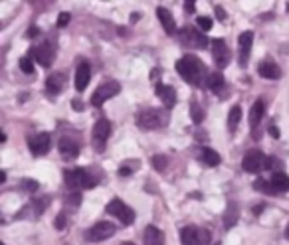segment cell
<instances>
[{"mask_svg": "<svg viewBox=\"0 0 289 245\" xmlns=\"http://www.w3.org/2000/svg\"><path fill=\"white\" fill-rule=\"evenodd\" d=\"M176 71L182 75L184 81H188L190 85H196V87L204 83L202 79H206V67H204V64L196 56H184V58H180L178 64H176Z\"/></svg>", "mask_w": 289, "mask_h": 245, "instance_id": "1", "label": "cell"}, {"mask_svg": "<svg viewBox=\"0 0 289 245\" xmlns=\"http://www.w3.org/2000/svg\"><path fill=\"white\" fill-rule=\"evenodd\" d=\"M169 123V113L159 109H144L137 115V127L141 131H155Z\"/></svg>", "mask_w": 289, "mask_h": 245, "instance_id": "2", "label": "cell"}, {"mask_svg": "<svg viewBox=\"0 0 289 245\" xmlns=\"http://www.w3.org/2000/svg\"><path fill=\"white\" fill-rule=\"evenodd\" d=\"M64 180H66V186L73 190V192H79L83 188H91L95 186V178L85 170V168H73V170H68L64 174Z\"/></svg>", "mask_w": 289, "mask_h": 245, "instance_id": "3", "label": "cell"}, {"mask_svg": "<svg viewBox=\"0 0 289 245\" xmlns=\"http://www.w3.org/2000/svg\"><path fill=\"white\" fill-rule=\"evenodd\" d=\"M180 241L182 245H208L210 231L202 229L198 225H186L180 229Z\"/></svg>", "mask_w": 289, "mask_h": 245, "instance_id": "4", "label": "cell"}, {"mask_svg": "<svg viewBox=\"0 0 289 245\" xmlns=\"http://www.w3.org/2000/svg\"><path fill=\"white\" fill-rule=\"evenodd\" d=\"M105 212L111 214V216H115L123 225H131V223L135 222V212H133L123 200H119V198L109 202V204L105 206Z\"/></svg>", "mask_w": 289, "mask_h": 245, "instance_id": "5", "label": "cell"}, {"mask_svg": "<svg viewBox=\"0 0 289 245\" xmlns=\"http://www.w3.org/2000/svg\"><path fill=\"white\" fill-rule=\"evenodd\" d=\"M180 44L184 45V47L206 50V45H208V38H206L200 30H196V28H192V26H186V28H182V32H180Z\"/></svg>", "mask_w": 289, "mask_h": 245, "instance_id": "6", "label": "cell"}, {"mask_svg": "<svg viewBox=\"0 0 289 245\" xmlns=\"http://www.w3.org/2000/svg\"><path fill=\"white\" fill-rule=\"evenodd\" d=\"M242 166H244L246 172H252V174L262 172V170L267 168V156L264 153H260V151H250L242 158Z\"/></svg>", "mask_w": 289, "mask_h": 245, "instance_id": "7", "label": "cell"}, {"mask_svg": "<svg viewBox=\"0 0 289 245\" xmlns=\"http://www.w3.org/2000/svg\"><path fill=\"white\" fill-rule=\"evenodd\" d=\"M119 91H121V85L117 81H105L103 85L97 87L95 93H93V97H91L93 107H101L105 101H109L111 97H115Z\"/></svg>", "mask_w": 289, "mask_h": 245, "instance_id": "8", "label": "cell"}, {"mask_svg": "<svg viewBox=\"0 0 289 245\" xmlns=\"http://www.w3.org/2000/svg\"><path fill=\"white\" fill-rule=\"evenodd\" d=\"M111 134V123L107 119H99L93 127V149L97 153H103L105 151V142Z\"/></svg>", "mask_w": 289, "mask_h": 245, "instance_id": "9", "label": "cell"}, {"mask_svg": "<svg viewBox=\"0 0 289 245\" xmlns=\"http://www.w3.org/2000/svg\"><path fill=\"white\" fill-rule=\"evenodd\" d=\"M115 231H117V227L111 222H97L95 225L89 227L87 239H89V241H105L107 237L115 235Z\"/></svg>", "mask_w": 289, "mask_h": 245, "instance_id": "10", "label": "cell"}, {"mask_svg": "<svg viewBox=\"0 0 289 245\" xmlns=\"http://www.w3.org/2000/svg\"><path fill=\"white\" fill-rule=\"evenodd\" d=\"M210 44H212V58H214V64H216L218 67H226L230 64V60H232V54H230L226 42L220 40V38H216V40H212Z\"/></svg>", "mask_w": 289, "mask_h": 245, "instance_id": "11", "label": "cell"}, {"mask_svg": "<svg viewBox=\"0 0 289 245\" xmlns=\"http://www.w3.org/2000/svg\"><path fill=\"white\" fill-rule=\"evenodd\" d=\"M34 60L44 67L52 66L54 60H56V47H54V44L44 42V44L36 45V47H34Z\"/></svg>", "mask_w": 289, "mask_h": 245, "instance_id": "12", "label": "cell"}, {"mask_svg": "<svg viewBox=\"0 0 289 245\" xmlns=\"http://www.w3.org/2000/svg\"><path fill=\"white\" fill-rule=\"evenodd\" d=\"M28 146H30L32 155L42 156L52 149V138H50L48 133H38L36 136H32V138L28 140Z\"/></svg>", "mask_w": 289, "mask_h": 245, "instance_id": "13", "label": "cell"}, {"mask_svg": "<svg viewBox=\"0 0 289 245\" xmlns=\"http://www.w3.org/2000/svg\"><path fill=\"white\" fill-rule=\"evenodd\" d=\"M89 79H91V69L87 62H79L77 69H75V89L83 91L89 85Z\"/></svg>", "mask_w": 289, "mask_h": 245, "instance_id": "14", "label": "cell"}, {"mask_svg": "<svg viewBox=\"0 0 289 245\" xmlns=\"http://www.w3.org/2000/svg\"><path fill=\"white\" fill-rule=\"evenodd\" d=\"M238 42H240V66L246 67L248 58H250V50H252V44H254V32H250V30L242 32Z\"/></svg>", "mask_w": 289, "mask_h": 245, "instance_id": "15", "label": "cell"}, {"mask_svg": "<svg viewBox=\"0 0 289 245\" xmlns=\"http://www.w3.org/2000/svg\"><path fill=\"white\" fill-rule=\"evenodd\" d=\"M58 149H60V155L64 156L66 160H73L75 156L79 155V144L75 140H72V138H60Z\"/></svg>", "mask_w": 289, "mask_h": 245, "instance_id": "16", "label": "cell"}, {"mask_svg": "<svg viewBox=\"0 0 289 245\" xmlns=\"http://www.w3.org/2000/svg\"><path fill=\"white\" fill-rule=\"evenodd\" d=\"M157 97L165 103L167 109H170V107L176 105V91H174V87H170V85L159 83V85H157Z\"/></svg>", "mask_w": 289, "mask_h": 245, "instance_id": "17", "label": "cell"}, {"mask_svg": "<svg viewBox=\"0 0 289 245\" xmlns=\"http://www.w3.org/2000/svg\"><path fill=\"white\" fill-rule=\"evenodd\" d=\"M258 71H260V75L265 77V79H273V81H275V79L281 77V69H279V66H277L275 62H271V60L262 62L260 67H258Z\"/></svg>", "mask_w": 289, "mask_h": 245, "instance_id": "18", "label": "cell"}, {"mask_svg": "<svg viewBox=\"0 0 289 245\" xmlns=\"http://www.w3.org/2000/svg\"><path fill=\"white\" fill-rule=\"evenodd\" d=\"M157 18H159V22L163 24V28H165V32H167L169 36H174V34H176L174 16L170 14L167 8H157Z\"/></svg>", "mask_w": 289, "mask_h": 245, "instance_id": "19", "label": "cell"}, {"mask_svg": "<svg viewBox=\"0 0 289 245\" xmlns=\"http://www.w3.org/2000/svg\"><path fill=\"white\" fill-rule=\"evenodd\" d=\"M271 186H273V190H275V194H283V192H289V176L285 172H281V170H277V172H273L271 174Z\"/></svg>", "mask_w": 289, "mask_h": 245, "instance_id": "20", "label": "cell"}, {"mask_svg": "<svg viewBox=\"0 0 289 245\" xmlns=\"http://www.w3.org/2000/svg\"><path fill=\"white\" fill-rule=\"evenodd\" d=\"M64 87H66L64 73H52L48 79H46V91H48L50 95H58Z\"/></svg>", "mask_w": 289, "mask_h": 245, "instance_id": "21", "label": "cell"}, {"mask_svg": "<svg viewBox=\"0 0 289 245\" xmlns=\"http://www.w3.org/2000/svg\"><path fill=\"white\" fill-rule=\"evenodd\" d=\"M144 245H165V233L159 227L149 225L144 229Z\"/></svg>", "mask_w": 289, "mask_h": 245, "instance_id": "22", "label": "cell"}, {"mask_svg": "<svg viewBox=\"0 0 289 245\" xmlns=\"http://www.w3.org/2000/svg\"><path fill=\"white\" fill-rule=\"evenodd\" d=\"M44 204H48V200H36V202H30V204H26V210L18 214V218H26V216L38 218V216H40V214L46 210V206H44Z\"/></svg>", "mask_w": 289, "mask_h": 245, "instance_id": "23", "label": "cell"}, {"mask_svg": "<svg viewBox=\"0 0 289 245\" xmlns=\"http://www.w3.org/2000/svg\"><path fill=\"white\" fill-rule=\"evenodd\" d=\"M264 113H265L264 101H256V103L252 105V109H250V125H252V131L258 129V125H260V121H262Z\"/></svg>", "mask_w": 289, "mask_h": 245, "instance_id": "24", "label": "cell"}, {"mask_svg": "<svg viewBox=\"0 0 289 245\" xmlns=\"http://www.w3.org/2000/svg\"><path fill=\"white\" fill-rule=\"evenodd\" d=\"M198 158H200V162L206 164V166H218V164H220V155H218L216 151H212V149H202V151L198 153Z\"/></svg>", "mask_w": 289, "mask_h": 245, "instance_id": "25", "label": "cell"}, {"mask_svg": "<svg viewBox=\"0 0 289 245\" xmlns=\"http://www.w3.org/2000/svg\"><path fill=\"white\" fill-rule=\"evenodd\" d=\"M240 121H242V109H240V105H234V107L230 109V115H228V129H230V133H234V131L238 129Z\"/></svg>", "mask_w": 289, "mask_h": 245, "instance_id": "26", "label": "cell"}, {"mask_svg": "<svg viewBox=\"0 0 289 245\" xmlns=\"http://www.w3.org/2000/svg\"><path fill=\"white\" fill-rule=\"evenodd\" d=\"M206 87L216 93H222V87H224V77L222 73H210L208 79H206Z\"/></svg>", "mask_w": 289, "mask_h": 245, "instance_id": "27", "label": "cell"}, {"mask_svg": "<svg viewBox=\"0 0 289 245\" xmlns=\"http://www.w3.org/2000/svg\"><path fill=\"white\" fill-rule=\"evenodd\" d=\"M238 216H240V210L236 204H230L228 210H226V216H224V222H226V227H234L236 222H238Z\"/></svg>", "mask_w": 289, "mask_h": 245, "instance_id": "28", "label": "cell"}, {"mask_svg": "<svg viewBox=\"0 0 289 245\" xmlns=\"http://www.w3.org/2000/svg\"><path fill=\"white\" fill-rule=\"evenodd\" d=\"M190 117H192V121L196 125H200L202 121H204V111H202V107H200V103L198 101H190Z\"/></svg>", "mask_w": 289, "mask_h": 245, "instance_id": "29", "label": "cell"}, {"mask_svg": "<svg viewBox=\"0 0 289 245\" xmlns=\"http://www.w3.org/2000/svg\"><path fill=\"white\" fill-rule=\"evenodd\" d=\"M254 188H256V190H260V192H264V194H271V196H275V190H273V186H271V182H269V180H256V182H254Z\"/></svg>", "mask_w": 289, "mask_h": 245, "instance_id": "30", "label": "cell"}, {"mask_svg": "<svg viewBox=\"0 0 289 245\" xmlns=\"http://www.w3.org/2000/svg\"><path fill=\"white\" fill-rule=\"evenodd\" d=\"M20 69L28 73V75H32L34 73V62H32V58H20Z\"/></svg>", "mask_w": 289, "mask_h": 245, "instance_id": "31", "label": "cell"}, {"mask_svg": "<svg viewBox=\"0 0 289 245\" xmlns=\"http://www.w3.org/2000/svg\"><path fill=\"white\" fill-rule=\"evenodd\" d=\"M153 166H155L157 170H165V168H167V158L163 155H155L153 156Z\"/></svg>", "mask_w": 289, "mask_h": 245, "instance_id": "32", "label": "cell"}, {"mask_svg": "<svg viewBox=\"0 0 289 245\" xmlns=\"http://www.w3.org/2000/svg\"><path fill=\"white\" fill-rule=\"evenodd\" d=\"M196 22H198V26H200V28H202L204 32L212 28V18H208V16H206V18H204V16H200V18H198Z\"/></svg>", "mask_w": 289, "mask_h": 245, "instance_id": "33", "label": "cell"}, {"mask_svg": "<svg viewBox=\"0 0 289 245\" xmlns=\"http://www.w3.org/2000/svg\"><path fill=\"white\" fill-rule=\"evenodd\" d=\"M68 204H70L72 208L79 206V204H81V194H79V192H73L72 196H68Z\"/></svg>", "mask_w": 289, "mask_h": 245, "instance_id": "34", "label": "cell"}, {"mask_svg": "<svg viewBox=\"0 0 289 245\" xmlns=\"http://www.w3.org/2000/svg\"><path fill=\"white\" fill-rule=\"evenodd\" d=\"M24 188H26V192H36L38 182H36V180H24Z\"/></svg>", "mask_w": 289, "mask_h": 245, "instance_id": "35", "label": "cell"}, {"mask_svg": "<svg viewBox=\"0 0 289 245\" xmlns=\"http://www.w3.org/2000/svg\"><path fill=\"white\" fill-rule=\"evenodd\" d=\"M68 22H70V14H68V12H62L60 18H58V28H64Z\"/></svg>", "mask_w": 289, "mask_h": 245, "instance_id": "36", "label": "cell"}, {"mask_svg": "<svg viewBox=\"0 0 289 245\" xmlns=\"http://www.w3.org/2000/svg\"><path fill=\"white\" fill-rule=\"evenodd\" d=\"M64 227H66V216L60 214V216L56 218V229H64Z\"/></svg>", "mask_w": 289, "mask_h": 245, "instance_id": "37", "label": "cell"}, {"mask_svg": "<svg viewBox=\"0 0 289 245\" xmlns=\"http://www.w3.org/2000/svg\"><path fill=\"white\" fill-rule=\"evenodd\" d=\"M131 172H133V166H121L119 168L121 176H131Z\"/></svg>", "mask_w": 289, "mask_h": 245, "instance_id": "38", "label": "cell"}, {"mask_svg": "<svg viewBox=\"0 0 289 245\" xmlns=\"http://www.w3.org/2000/svg\"><path fill=\"white\" fill-rule=\"evenodd\" d=\"M216 16H218V20H226V12H224V8H220V6H216Z\"/></svg>", "mask_w": 289, "mask_h": 245, "instance_id": "39", "label": "cell"}, {"mask_svg": "<svg viewBox=\"0 0 289 245\" xmlns=\"http://www.w3.org/2000/svg\"><path fill=\"white\" fill-rule=\"evenodd\" d=\"M269 133H271V136H275V138L279 136V131H277V127H275V125H269Z\"/></svg>", "mask_w": 289, "mask_h": 245, "instance_id": "40", "label": "cell"}, {"mask_svg": "<svg viewBox=\"0 0 289 245\" xmlns=\"http://www.w3.org/2000/svg\"><path fill=\"white\" fill-rule=\"evenodd\" d=\"M184 10H186V12H194V2H186V4H184Z\"/></svg>", "mask_w": 289, "mask_h": 245, "instance_id": "41", "label": "cell"}, {"mask_svg": "<svg viewBox=\"0 0 289 245\" xmlns=\"http://www.w3.org/2000/svg\"><path fill=\"white\" fill-rule=\"evenodd\" d=\"M73 107H75V109H79V111H81V109H83V103H81V101H77V99H75V101H73Z\"/></svg>", "mask_w": 289, "mask_h": 245, "instance_id": "42", "label": "cell"}, {"mask_svg": "<svg viewBox=\"0 0 289 245\" xmlns=\"http://www.w3.org/2000/svg\"><path fill=\"white\" fill-rule=\"evenodd\" d=\"M36 34H38V28H32V30L28 32V36H36Z\"/></svg>", "mask_w": 289, "mask_h": 245, "instance_id": "43", "label": "cell"}, {"mask_svg": "<svg viewBox=\"0 0 289 245\" xmlns=\"http://www.w3.org/2000/svg\"><path fill=\"white\" fill-rule=\"evenodd\" d=\"M0 182H6V172H0Z\"/></svg>", "mask_w": 289, "mask_h": 245, "instance_id": "44", "label": "cell"}, {"mask_svg": "<svg viewBox=\"0 0 289 245\" xmlns=\"http://www.w3.org/2000/svg\"><path fill=\"white\" fill-rule=\"evenodd\" d=\"M285 239H289V223H287V227H285Z\"/></svg>", "mask_w": 289, "mask_h": 245, "instance_id": "45", "label": "cell"}, {"mask_svg": "<svg viewBox=\"0 0 289 245\" xmlns=\"http://www.w3.org/2000/svg\"><path fill=\"white\" fill-rule=\"evenodd\" d=\"M121 245H135V243H133V241H123Z\"/></svg>", "mask_w": 289, "mask_h": 245, "instance_id": "46", "label": "cell"}, {"mask_svg": "<svg viewBox=\"0 0 289 245\" xmlns=\"http://www.w3.org/2000/svg\"><path fill=\"white\" fill-rule=\"evenodd\" d=\"M2 245H4V243H2Z\"/></svg>", "mask_w": 289, "mask_h": 245, "instance_id": "47", "label": "cell"}]
</instances>
